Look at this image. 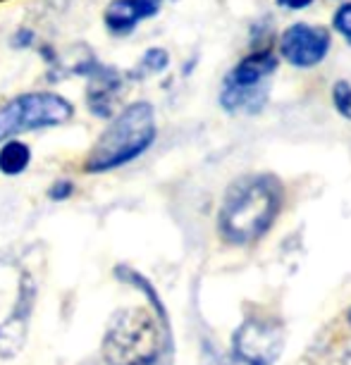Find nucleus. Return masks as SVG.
<instances>
[{
	"mask_svg": "<svg viewBox=\"0 0 351 365\" xmlns=\"http://www.w3.org/2000/svg\"><path fill=\"white\" fill-rule=\"evenodd\" d=\"M285 187L275 175H242L225 189L218 210V232L227 244H256L278 222Z\"/></svg>",
	"mask_w": 351,
	"mask_h": 365,
	"instance_id": "nucleus-1",
	"label": "nucleus"
},
{
	"mask_svg": "<svg viewBox=\"0 0 351 365\" xmlns=\"http://www.w3.org/2000/svg\"><path fill=\"white\" fill-rule=\"evenodd\" d=\"M108 365H172L175 336L148 308H120L110 315L101 341Z\"/></svg>",
	"mask_w": 351,
	"mask_h": 365,
	"instance_id": "nucleus-2",
	"label": "nucleus"
},
{
	"mask_svg": "<svg viewBox=\"0 0 351 365\" xmlns=\"http://www.w3.org/2000/svg\"><path fill=\"white\" fill-rule=\"evenodd\" d=\"M158 139L156 108L151 101H132L117 110L93 141L81 170L84 175H108L148 153Z\"/></svg>",
	"mask_w": 351,
	"mask_h": 365,
	"instance_id": "nucleus-3",
	"label": "nucleus"
},
{
	"mask_svg": "<svg viewBox=\"0 0 351 365\" xmlns=\"http://www.w3.org/2000/svg\"><path fill=\"white\" fill-rule=\"evenodd\" d=\"M74 115L77 108L65 93L51 88L22 91L0 106V143L22 139L24 134L65 127L74 120Z\"/></svg>",
	"mask_w": 351,
	"mask_h": 365,
	"instance_id": "nucleus-4",
	"label": "nucleus"
},
{
	"mask_svg": "<svg viewBox=\"0 0 351 365\" xmlns=\"http://www.w3.org/2000/svg\"><path fill=\"white\" fill-rule=\"evenodd\" d=\"M39 287L31 274L19 272L10 301L5 303V313H0V358L12 361L22 354L34 306H36Z\"/></svg>",
	"mask_w": 351,
	"mask_h": 365,
	"instance_id": "nucleus-5",
	"label": "nucleus"
},
{
	"mask_svg": "<svg viewBox=\"0 0 351 365\" xmlns=\"http://www.w3.org/2000/svg\"><path fill=\"white\" fill-rule=\"evenodd\" d=\"M285 351V327L273 318H246L232 334V356L242 365H275Z\"/></svg>",
	"mask_w": 351,
	"mask_h": 365,
	"instance_id": "nucleus-6",
	"label": "nucleus"
},
{
	"mask_svg": "<svg viewBox=\"0 0 351 365\" xmlns=\"http://www.w3.org/2000/svg\"><path fill=\"white\" fill-rule=\"evenodd\" d=\"M332 36L325 26H313L306 22H297L287 26L280 36V55L292 67L311 70L327 58Z\"/></svg>",
	"mask_w": 351,
	"mask_h": 365,
	"instance_id": "nucleus-7",
	"label": "nucleus"
},
{
	"mask_svg": "<svg viewBox=\"0 0 351 365\" xmlns=\"http://www.w3.org/2000/svg\"><path fill=\"white\" fill-rule=\"evenodd\" d=\"M127 72H122L120 67L98 63L93 67V72L86 77V88H84V106L88 115L96 120H113L117 110L122 106L127 91Z\"/></svg>",
	"mask_w": 351,
	"mask_h": 365,
	"instance_id": "nucleus-8",
	"label": "nucleus"
},
{
	"mask_svg": "<svg viewBox=\"0 0 351 365\" xmlns=\"http://www.w3.org/2000/svg\"><path fill=\"white\" fill-rule=\"evenodd\" d=\"M165 0H108L101 12L103 29L113 38H129L143 22L161 15Z\"/></svg>",
	"mask_w": 351,
	"mask_h": 365,
	"instance_id": "nucleus-9",
	"label": "nucleus"
},
{
	"mask_svg": "<svg viewBox=\"0 0 351 365\" xmlns=\"http://www.w3.org/2000/svg\"><path fill=\"white\" fill-rule=\"evenodd\" d=\"M278 67H280V58H278V53H273V48L251 51L227 72V77L223 81L232 86H242V88L265 86L268 79L278 72Z\"/></svg>",
	"mask_w": 351,
	"mask_h": 365,
	"instance_id": "nucleus-10",
	"label": "nucleus"
},
{
	"mask_svg": "<svg viewBox=\"0 0 351 365\" xmlns=\"http://www.w3.org/2000/svg\"><path fill=\"white\" fill-rule=\"evenodd\" d=\"M268 96L270 88L265 86H253V88H242L225 84L220 86L218 103L227 115H258L260 110L268 106Z\"/></svg>",
	"mask_w": 351,
	"mask_h": 365,
	"instance_id": "nucleus-11",
	"label": "nucleus"
},
{
	"mask_svg": "<svg viewBox=\"0 0 351 365\" xmlns=\"http://www.w3.org/2000/svg\"><path fill=\"white\" fill-rule=\"evenodd\" d=\"M113 277H115L117 282H120V284L132 287L134 292H139V294L143 296V299H146V303H148V311L153 313L158 320H161V325H163V327H168V329H172L170 313H168V308H165V301L161 299V294H158L156 284L146 277V274H141L139 270H134L132 265L120 263V265H115V267H113Z\"/></svg>",
	"mask_w": 351,
	"mask_h": 365,
	"instance_id": "nucleus-12",
	"label": "nucleus"
},
{
	"mask_svg": "<svg viewBox=\"0 0 351 365\" xmlns=\"http://www.w3.org/2000/svg\"><path fill=\"white\" fill-rule=\"evenodd\" d=\"M34 150L29 141L24 139H8L0 143V175L19 177L31 168Z\"/></svg>",
	"mask_w": 351,
	"mask_h": 365,
	"instance_id": "nucleus-13",
	"label": "nucleus"
},
{
	"mask_svg": "<svg viewBox=\"0 0 351 365\" xmlns=\"http://www.w3.org/2000/svg\"><path fill=\"white\" fill-rule=\"evenodd\" d=\"M170 67V53L168 48L161 46H151L141 53L139 63L134 65L132 72H127L129 81H143L148 77H156V74H163Z\"/></svg>",
	"mask_w": 351,
	"mask_h": 365,
	"instance_id": "nucleus-14",
	"label": "nucleus"
},
{
	"mask_svg": "<svg viewBox=\"0 0 351 365\" xmlns=\"http://www.w3.org/2000/svg\"><path fill=\"white\" fill-rule=\"evenodd\" d=\"M315 365H351V344L340 341V346L337 344H330V346H322L320 349V358Z\"/></svg>",
	"mask_w": 351,
	"mask_h": 365,
	"instance_id": "nucleus-15",
	"label": "nucleus"
},
{
	"mask_svg": "<svg viewBox=\"0 0 351 365\" xmlns=\"http://www.w3.org/2000/svg\"><path fill=\"white\" fill-rule=\"evenodd\" d=\"M332 106L335 110L340 113L344 120H349L351 122V84L349 81H335L332 84Z\"/></svg>",
	"mask_w": 351,
	"mask_h": 365,
	"instance_id": "nucleus-16",
	"label": "nucleus"
},
{
	"mask_svg": "<svg viewBox=\"0 0 351 365\" xmlns=\"http://www.w3.org/2000/svg\"><path fill=\"white\" fill-rule=\"evenodd\" d=\"M77 194V184H74V179L70 177H60V179H55V182L48 187V201H53V203H65V201H70V198Z\"/></svg>",
	"mask_w": 351,
	"mask_h": 365,
	"instance_id": "nucleus-17",
	"label": "nucleus"
},
{
	"mask_svg": "<svg viewBox=\"0 0 351 365\" xmlns=\"http://www.w3.org/2000/svg\"><path fill=\"white\" fill-rule=\"evenodd\" d=\"M8 46L12 51H29V48L39 46V34L34 26H17V29L10 34Z\"/></svg>",
	"mask_w": 351,
	"mask_h": 365,
	"instance_id": "nucleus-18",
	"label": "nucleus"
},
{
	"mask_svg": "<svg viewBox=\"0 0 351 365\" xmlns=\"http://www.w3.org/2000/svg\"><path fill=\"white\" fill-rule=\"evenodd\" d=\"M332 26L347 43H351V3H344L342 8H337L332 15Z\"/></svg>",
	"mask_w": 351,
	"mask_h": 365,
	"instance_id": "nucleus-19",
	"label": "nucleus"
},
{
	"mask_svg": "<svg viewBox=\"0 0 351 365\" xmlns=\"http://www.w3.org/2000/svg\"><path fill=\"white\" fill-rule=\"evenodd\" d=\"M39 55H41V60L48 65V70H53L55 65H60V53L55 51V46L48 43V41L39 43Z\"/></svg>",
	"mask_w": 351,
	"mask_h": 365,
	"instance_id": "nucleus-20",
	"label": "nucleus"
},
{
	"mask_svg": "<svg viewBox=\"0 0 351 365\" xmlns=\"http://www.w3.org/2000/svg\"><path fill=\"white\" fill-rule=\"evenodd\" d=\"M282 10H306L313 0H275Z\"/></svg>",
	"mask_w": 351,
	"mask_h": 365,
	"instance_id": "nucleus-21",
	"label": "nucleus"
},
{
	"mask_svg": "<svg viewBox=\"0 0 351 365\" xmlns=\"http://www.w3.org/2000/svg\"><path fill=\"white\" fill-rule=\"evenodd\" d=\"M81 365H108V363L101 361V358H93V361H86V363H81Z\"/></svg>",
	"mask_w": 351,
	"mask_h": 365,
	"instance_id": "nucleus-22",
	"label": "nucleus"
},
{
	"mask_svg": "<svg viewBox=\"0 0 351 365\" xmlns=\"http://www.w3.org/2000/svg\"><path fill=\"white\" fill-rule=\"evenodd\" d=\"M349 325H351V311H349Z\"/></svg>",
	"mask_w": 351,
	"mask_h": 365,
	"instance_id": "nucleus-23",
	"label": "nucleus"
}]
</instances>
